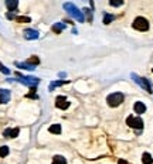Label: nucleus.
I'll return each instance as SVG.
<instances>
[{
  "label": "nucleus",
  "instance_id": "f3484780",
  "mask_svg": "<svg viewBox=\"0 0 153 164\" xmlns=\"http://www.w3.org/2000/svg\"><path fill=\"white\" fill-rule=\"evenodd\" d=\"M16 67L23 68V69H28V71H33L34 69L33 65H30V64H21V62H16Z\"/></svg>",
  "mask_w": 153,
  "mask_h": 164
},
{
  "label": "nucleus",
  "instance_id": "5701e85b",
  "mask_svg": "<svg viewBox=\"0 0 153 164\" xmlns=\"http://www.w3.org/2000/svg\"><path fill=\"white\" fill-rule=\"evenodd\" d=\"M27 98H37V95H36V89H34V88H31V92L27 95Z\"/></svg>",
  "mask_w": 153,
  "mask_h": 164
},
{
  "label": "nucleus",
  "instance_id": "393cba45",
  "mask_svg": "<svg viewBox=\"0 0 153 164\" xmlns=\"http://www.w3.org/2000/svg\"><path fill=\"white\" fill-rule=\"evenodd\" d=\"M0 71H2V72H4V74H10V71H8L6 67H3L2 64H0Z\"/></svg>",
  "mask_w": 153,
  "mask_h": 164
},
{
  "label": "nucleus",
  "instance_id": "f8f14e48",
  "mask_svg": "<svg viewBox=\"0 0 153 164\" xmlns=\"http://www.w3.org/2000/svg\"><path fill=\"white\" fill-rule=\"evenodd\" d=\"M48 132L53 133V134H60L61 133V124H51L50 127H48Z\"/></svg>",
  "mask_w": 153,
  "mask_h": 164
},
{
  "label": "nucleus",
  "instance_id": "f03ea898",
  "mask_svg": "<svg viewBox=\"0 0 153 164\" xmlns=\"http://www.w3.org/2000/svg\"><path fill=\"white\" fill-rule=\"evenodd\" d=\"M64 8L68 11V13H70L71 17H74V19L78 20V21H84V16H82V13L75 7V6L72 4V3H65V4H64Z\"/></svg>",
  "mask_w": 153,
  "mask_h": 164
},
{
  "label": "nucleus",
  "instance_id": "ddd939ff",
  "mask_svg": "<svg viewBox=\"0 0 153 164\" xmlns=\"http://www.w3.org/2000/svg\"><path fill=\"white\" fill-rule=\"evenodd\" d=\"M6 6H7V8L10 11H14L17 8V6H19V2H17V0H7V2H6Z\"/></svg>",
  "mask_w": 153,
  "mask_h": 164
},
{
  "label": "nucleus",
  "instance_id": "9b49d317",
  "mask_svg": "<svg viewBox=\"0 0 153 164\" xmlns=\"http://www.w3.org/2000/svg\"><path fill=\"white\" fill-rule=\"evenodd\" d=\"M10 101V92L6 89H0V103H7Z\"/></svg>",
  "mask_w": 153,
  "mask_h": 164
},
{
  "label": "nucleus",
  "instance_id": "a211bd4d",
  "mask_svg": "<svg viewBox=\"0 0 153 164\" xmlns=\"http://www.w3.org/2000/svg\"><path fill=\"white\" fill-rule=\"evenodd\" d=\"M27 64L33 65V67H34V65H38V64H40L38 57H36V55H34V57H31V58H28V62H27Z\"/></svg>",
  "mask_w": 153,
  "mask_h": 164
},
{
  "label": "nucleus",
  "instance_id": "20e7f679",
  "mask_svg": "<svg viewBox=\"0 0 153 164\" xmlns=\"http://www.w3.org/2000/svg\"><path fill=\"white\" fill-rule=\"evenodd\" d=\"M126 124L132 129H143V120L140 118H136V116H128Z\"/></svg>",
  "mask_w": 153,
  "mask_h": 164
},
{
  "label": "nucleus",
  "instance_id": "6e6552de",
  "mask_svg": "<svg viewBox=\"0 0 153 164\" xmlns=\"http://www.w3.org/2000/svg\"><path fill=\"white\" fill-rule=\"evenodd\" d=\"M20 133V129L19 127H14V129H6L4 132H3V136L4 137H8V139H14L17 137Z\"/></svg>",
  "mask_w": 153,
  "mask_h": 164
},
{
  "label": "nucleus",
  "instance_id": "6ab92c4d",
  "mask_svg": "<svg viewBox=\"0 0 153 164\" xmlns=\"http://www.w3.org/2000/svg\"><path fill=\"white\" fill-rule=\"evenodd\" d=\"M16 21H19V23H30L31 20H30V17H26V16H19V17H16Z\"/></svg>",
  "mask_w": 153,
  "mask_h": 164
},
{
  "label": "nucleus",
  "instance_id": "4be33fe9",
  "mask_svg": "<svg viewBox=\"0 0 153 164\" xmlns=\"http://www.w3.org/2000/svg\"><path fill=\"white\" fill-rule=\"evenodd\" d=\"M112 20H113V16H108V14H105V17H104V23H105V24H109Z\"/></svg>",
  "mask_w": 153,
  "mask_h": 164
},
{
  "label": "nucleus",
  "instance_id": "2eb2a0df",
  "mask_svg": "<svg viewBox=\"0 0 153 164\" xmlns=\"http://www.w3.org/2000/svg\"><path fill=\"white\" fill-rule=\"evenodd\" d=\"M64 28H65V24H64V23H57V24L53 25V31H54V33H57V34L61 33Z\"/></svg>",
  "mask_w": 153,
  "mask_h": 164
},
{
  "label": "nucleus",
  "instance_id": "0eeeda50",
  "mask_svg": "<svg viewBox=\"0 0 153 164\" xmlns=\"http://www.w3.org/2000/svg\"><path fill=\"white\" fill-rule=\"evenodd\" d=\"M55 106L58 107V109H67V107L70 106V102L67 101L65 96H58V98L55 99Z\"/></svg>",
  "mask_w": 153,
  "mask_h": 164
},
{
  "label": "nucleus",
  "instance_id": "412c9836",
  "mask_svg": "<svg viewBox=\"0 0 153 164\" xmlns=\"http://www.w3.org/2000/svg\"><path fill=\"white\" fill-rule=\"evenodd\" d=\"M64 84H67V81H58V82H53V84L50 85V89L53 90L55 86H60V85H64Z\"/></svg>",
  "mask_w": 153,
  "mask_h": 164
},
{
  "label": "nucleus",
  "instance_id": "f257e3e1",
  "mask_svg": "<svg viewBox=\"0 0 153 164\" xmlns=\"http://www.w3.org/2000/svg\"><path fill=\"white\" fill-rule=\"evenodd\" d=\"M123 99H125V96H123V93H121V92H115V93H110V95H108V98H106V103L109 105L110 107H116V106H119V105L123 102Z\"/></svg>",
  "mask_w": 153,
  "mask_h": 164
},
{
  "label": "nucleus",
  "instance_id": "1a4fd4ad",
  "mask_svg": "<svg viewBox=\"0 0 153 164\" xmlns=\"http://www.w3.org/2000/svg\"><path fill=\"white\" fill-rule=\"evenodd\" d=\"M133 110H135V113H138V115H142V113L146 112V105H144L143 102H136V103L133 105Z\"/></svg>",
  "mask_w": 153,
  "mask_h": 164
},
{
  "label": "nucleus",
  "instance_id": "aec40b11",
  "mask_svg": "<svg viewBox=\"0 0 153 164\" xmlns=\"http://www.w3.org/2000/svg\"><path fill=\"white\" fill-rule=\"evenodd\" d=\"M8 154V147L7 146H2L0 147V157H6Z\"/></svg>",
  "mask_w": 153,
  "mask_h": 164
},
{
  "label": "nucleus",
  "instance_id": "4468645a",
  "mask_svg": "<svg viewBox=\"0 0 153 164\" xmlns=\"http://www.w3.org/2000/svg\"><path fill=\"white\" fill-rule=\"evenodd\" d=\"M142 163L143 164H152L153 163L152 156H150L149 153H143V154H142Z\"/></svg>",
  "mask_w": 153,
  "mask_h": 164
},
{
  "label": "nucleus",
  "instance_id": "9d476101",
  "mask_svg": "<svg viewBox=\"0 0 153 164\" xmlns=\"http://www.w3.org/2000/svg\"><path fill=\"white\" fill-rule=\"evenodd\" d=\"M24 38L26 40H36V38H38V33H37L36 30L28 28V30L24 31Z\"/></svg>",
  "mask_w": 153,
  "mask_h": 164
},
{
  "label": "nucleus",
  "instance_id": "a878e982",
  "mask_svg": "<svg viewBox=\"0 0 153 164\" xmlns=\"http://www.w3.org/2000/svg\"><path fill=\"white\" fill-rule=\"evenodd\" d=\"M118 164H129V163H128L126 160H119V161H118Z\"/></svg>",
  "mask_w": 153,
  "mask_h": 164
},
{
  "label": "nucleus",
  "instance_id": "7ed1b4c3",
  "mask_svg": "<svg viewBox=\"0 0 153 164\" xmlns=\"http://www.w3.org/2000/svg\"><path fill=\"white\" fill-rule=\"evenodd\" d=\"M133 28L139 31H147L149 30V21H147L144 17H136L133 20Z\"/></svg>",
  "mask_w": 153,
  "mask_h": 164
},
{
  "label": "nucleus",
  "instance_id": "dca6fc26",
  "mask_svg": "<svg viewBox=\"0 0 153 164\" xmlns=\"http://www.w3.org/2000/svg\"><path fill=\"white\" fill-rule=\"evenodd\" d=\"M53 164H67V160H65L62 156H54Z\"/></svg>",
  "mask_w": 153,
  "mask_h": 164
},
{
  "label": "nucleus",
  "instance_id": "423d86ee",
  "mask_svg": "<svg viewBox=\"0 0 153 164\" xmlns=\"http://www.w3.org/2000/svg\"><path fill=\"white\" fill-rule=\"evenodd\" d=\"M132 78L135 79V82H138V84L140 85V86L143 88V89H146L149 93H152V92H153V90H152V85H150V82L147 81L146 78H139V76H138V75H135V74L132 75Z\"/></svg>",
  "mask_w": 153,
  "mask_h": 164
},
{
  "label": "nucleus",
  "instance_id": "39448f33",
  "mask_svg": "<svg viewBox=\"0 0 153 164\" xmlns=\"http://www.w3.org/2000/svg\"><path fill=\"white\" fill-rule=\"evenodd\" d=\"M17 81L19 82H21V84H24V85H27V86H31V88H34L36 85H38V78H34V76H21L20 74H17Z\"/></svg>",
  "mask_w": 153,
  "mask_h": 164
},
{
  "label": "nucleus",
  "instance_id": "b1692460",
  "mask_svg": "<svg viewBox=\"0 0 153 164\" xmlns=\"http://www.w3.org/2000/svg\"><path fill=\"white\" fill-rule=\"evenodd\" d=\"M109 4L110 6H122V4H123V2H122V0H121V2H113V0H110Z\"/></svg>",
  "mask_w": 153,
  "mask_h": 164
}]
</instances>
